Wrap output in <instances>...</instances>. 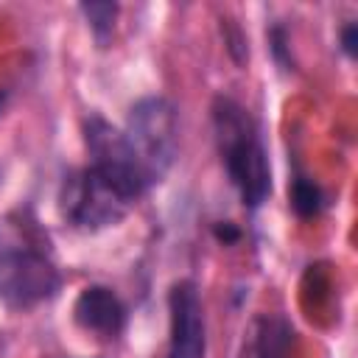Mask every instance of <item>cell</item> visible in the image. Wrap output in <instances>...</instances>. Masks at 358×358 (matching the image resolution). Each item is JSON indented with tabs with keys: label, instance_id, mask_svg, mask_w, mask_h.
Returning a JSON list of instances; mask_svg holds the SVG:
<instances>
[{
	"label": "cell",
	"instance_id": "8992f818",
	"mask_svg": "<svg viewBox=\"0 0 358 358\" xmlns=\"http://www.w3.org/2000/svg\"><path fill=\"white\" fill-rule=\"evenodd\" d=\"M171 308V341L168 358H204L207 330L199 291L190 280H179L168 294Z\"/></svg>",
	"mask_w": 358,
	"mask_h": 358
},
{
	"label": "cell",
	"instance_id": "30bf717a",
	"mask_svg": "<svg viewBox=\"0 0 358 358\" xmlns=\"http://www.w3.org/2000/svg\"><path fill=\"white\" fill-rule=\"evenodd\" d=\"M291 207L299 213V215H316L319 207H322V193L313 182L308 179H296L294 187H291Z\"/></svg>",
	"mask_w": 358,
	"mask_h": 358
},
{
	"label": "cell",
	"instance_id": "6da1fadb",
	"mask_svg": "<svg viewBox=\"0 0 358 358\" xmlns=\"http://www.w3.org/2000/svg\"><path fill=\"white\" fill-rule=\"evenodd\" d=\"M213 126L221 159L243 204L252 210L260 207L271 190V168L252 117L235 101L218 98L213 106Z\"/></svg>",
	"mask_w": 358,
	"mask_h": 358
},
{
	"label": "cell",
	"instance_id": "277c9868",
	"mask_svg": "<svg viewBox=\"0 0 358 358\" xmlns=\"http://www.w3.org/2000/svg\"><path fill=\"white\" fill-rule=\"evenodd\" d=\"M84 140H87V151H90V168L103 173L112 185H117L134 201L148 190L143 171H140L120 129H115L103 117L92 115L84 123Z\"/></svg>",
	"mask_w": 358,
	"mask_h": 358
},
{
	"label": "cell",
	"instance_id": "ba28073f",
	"mask_svg": "<svg viewBox=\"0 0 358 358\" xmlns=\"http://www.w3.org/2000/svg\"><path fill=\"white\" fill-rule=\"evenodd\" d=\"M294 330L285 319H260L252 327L246 358H285Z\"/></svg>",
	"mask_w": 358,
	"mask_h": 358
},
{
	"label": "cell",
	"instance_id": "5b68a950",
	"mask_svg": "<svg viewBox=\"0 0 358 358\" xmlns=\"http://www.w3.org/2000/svg\"><path fill=\"white\" fill-rule=\"evenodd\" d=\"M56 266L36 252L14 249L0 255V299L11 308H31L59 291Z\"/></svg>",
	"mask_w": 358,
	"mask_h": 358
},
{
	"label": "cell",
	"instance_id": "7a4b0ae2",
	"mask_svg": "<svg viewBox=\"0 0 358 358\" xmlns=\"http://www.w3.org/2000/svg\"><path fill=\"white\" fill-rule=\"evenodd\" d=\"M123 137L143 171L145 185L162 182L179 151V120L168 98L148 95L129 109Z\"/></svg>",
	"mask_w": 358,
	"mask_h": 358
},
{
	"label": "cell",
	"instance_id": "3957f363",
	"mask_svg": "<svg viewBox=\"0 0 358 358\" xmlns=\"http://www.w3.org/2000/svg\"><path fill=\"white\" fill-rule=\"evenodd\" d=\"M134 204L117 185H112L95 168L70 173L62 187V213L81 229H101L117 224Z\"/></svg>",
	"mask_w": 358,
	"mask_h": 358
},
{
	"label": "cell",
	"instance_id": "52a82bcc",
	"mask_svg": "<svg viewBox=\"0 0 358 358\" xmlns=\"http://www.w3.org/2000/svg\"><path fill=\"white\" fill-rule=\"evenodd\" d=\"M73 313H76V322L84 330H92V333H101V336L120 333V327L126 322L123 302L117 299V294L112 288H103V285L84 288L78 294V299H76Z\"/></svg>",
	"mask_w": 358,
	"mask_h": 358
},
{
	"label": "cell",
	"instance_id": "9c48e42d",
	"mask_svg": "<svg viewBox=\"0 0 358 358\" xmlns=\"http://www.w3.org/2000/svg\"><path fill=\"white\" fill-rule=\"evenodd\" d=\"M81 14L87 17L92 34L98 36V42L103 45L115 28V17H117V3H81Z\"/></svg>",
	"mask_w": 358,
	"mask_h": 358
},
{
	"label": "cell",
	"instance_id": "8fae6325",
	"mask_svg": "<svg viewBox=\"0 0 358 358\" xmlns=\"http://www.w3.org/2000/svg\"><path fill=\"white\" fill-rule=\"evenodd\" d=\"M355 42H358V28L355 25H347L341 31V48L347 56H355Z\"/></svg>",
	"mask_w": 358,
	"mask_h": 358
}]
</instances>
